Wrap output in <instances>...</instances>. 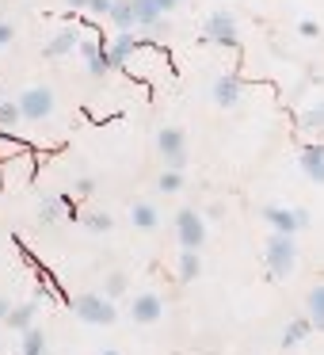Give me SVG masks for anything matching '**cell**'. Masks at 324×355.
<instances>
[{
    "label": "cell",
    "instance_id": "obj_1",
    "mask_svg": "<svg viewBox=\"0 0 324 355\" xmlns=\"http://www.w3.org/2000/svg\"><path fill=\"white\" fill-rule=\"evenodd\" d=\"M267 268L275 279H290L298 268V241L290 233H271L267 237Z\"/></svg>",
    "mask_w": 324,
    "mask_h": 355
},
{
    "label": "cell",
    "instance_id": "obj_2",
    "mask_svg": "<svg viewBox=\"0 0 324 355\" xmlns=\"http://www.w3.org/2000/svg\"><path fill=\"white\" fill-rule=\"evenodd\" d=\"M16 107H19V119H24V123H46V119L54 115V92H50L46 85H35L16 100Z\"/></svg>",
    "mask_w": 324,
    "mask_h": 355
},
{
    "label": "cell",
    "instance_id": "obj_3",
    "mask_svg": "<svg viewBox=\"0 0 324 355\" xmlns=\"http://www.w3.org/2000/svg\"><path fill=\"white\" fill-rule=\"evenodd\" d=\"M73 313L88 324H115L118 321L115 302H107L103 294H80V298H73Z\"/></svg>",
    "mask_w": 324,
    "mask_h": 355
},
{
    "label": "cell",
    "instance_id": "obj_4",
    "mask_svg": "<svg viewBox=\"0 0 324 355\" xmlns=\"http://www.w3.org/2000/svg\"><path fill=\"white\" fill-rule=\"evenodd\" d=\"M263 222L271 225V233H301L305 230L309 222H313V214H309V210H286V207H263Z\"/></svg>",
    "mask_w": 324,
    "mask_h": 355
},
{
    "label": "cell",
    "instance_id": "obj_5",
    "mask_svg": "<svg viewBox=\"0 0 324 355\" xmlns=\"http://www.w3.org/2000/svg\"><path fill=\"white\" fill-rule=\"evenodd\" d=\"M156 149H161V157L168 161V168L183 172V164H187V134L179 130V126H164V130L156 134Z\"/></svg>",
    "mask_w": 324,
    "mask_h": 355
},
{
    "label": "cell",
    "instance_id": "obj_6",
    "mask_svg": "<svg viewBox=\"0 0 324 355\" xmlns=\"http://www.w3.org/2000/svg\"><path fill=\"white\" fill-rule=\"evenodd\" d=\"M176 237H179V245H183V248L199 252L202 241H206V225H202L199 210H191V207L179 210V214H176Z\"/></svg>",
    "mask_w": 324,
    "mask_h": 355
},
{
    "label": "cell",
    "instance_id": "obj_7",
    "mask_svg": "<svg viewBox=\"0 0 324 355\" xmlns=\"http://www.w3.org/2000/svg\"><path fill=\"white\" fill-rule=\"evenodd\" d=\"M206 39L210 42H222V46H237V16L233 12H214L206 19Z\"/></svg>",
    "mask_w": 324,
    "mask_h": 355
},
{
    "label": "cell",
    "instance_id": "obj_8",
    "mask_svg": "<svg viewBox=\"0 0 324 355\" xmlns=\"http://www.w3.org/2000/svg\"><path fill=\"white\" fill-rule=\"evenodd\" d=\"M130 12H134V24L141 31H153V35L164 31V16L156 8V0H130Z\"/></svg>",
    "mask_w": 324,
    "mask_h": 355
},
{
    "label": "cell",
    "instance_id": "obj_9",
    "mask_svg": "<svg viewBox=\"0 0 324 355\" xmlns=\"http://www.w3.org/2000/svg\"><path fill=\"white\" fill-rule=\"evenodd\" d=\"M130 317L138 324H156L164 317V298L161 294H138L134 306H130Z\"/></svg>",
    "mask_w": 324,
    "mask_h": 355
},
{
    "label": "cell",
    "instance_id": "obj_10",
    "mask_svg": "<svg viewBox=\"0 0 324 355\" xmlns=\"http://www.w3.org/2000/svg\"><path fill=\"white\" fill-rule=\"evenodd\" d=\"M134 50H138V35H134V31H118V39L111 42V46H103V65H107V73L115 69V65H123Z\"/></svg>",
    "mask_w": 324,
    "mask_h": 355
},
{
    "label": "cell",
    "instance_id": "obj_11",
    "mask_svg": "<svg viewBox=\"0 0 324 355\" xmlns=\"http://www.w3.org/2000/svg\"><path fill=\"white\" fill-rule=\"evenodd\" d=\"M77 54L84 58V65H88V73H92V77H107V65H103V46H100V39H92V35H80Z\"/></svg>",
    "mask_w": 324,
    "mask_h": 355
},
{
    "label": "cell",
    "instance_id": "obj_12",
    "mask_svg": "<svg viewBox=\"0 0 324 355\" xmlns=\"http://www.w3.org/2000/svg\"><path fill=\"white\" fill-rule=\"evenodd\" d=\"M240 92H244V85H240L233 73H225V77L214 80V103H217V107H225V111L240 103Z\"/></svg>",
    "mask_w": 324,
    "mask_h": 355
},
{
    "label": "cell",
    "instance_id": "obj_13",
    "mask_svg": "<svg viewBox=\"0 0 324 355\" xmlns=\"http://www.w3.org/2000/svg\"><path fill=\"white\" fill-rule=\"evenodd\" d=\"M301 172H305L309 184H321L324 180V149L316 146V141H309V146L301 149Z\"/></svg>",
    "mask_w": 324,
    "mask_h": 355
},
{
    "label": "cell",
    "instance_id": "obj_14",
    "mask_svg": "<svg viewBox=\"0 0 324 355\" xmlns=\"http://www.w3.org/2000/svg\"><path fill=\"white\" fill-rule=\"evenodd\" d=\"M77 42H80V31L65 27V31H57L54 39L46 42V58H65V54H73V50H77Z\"/></svg>",
    "mask_w": 324,
    "mask_h": 355
},
{
    "label": "cell",
    "instance_id": "obj_15",
    "mask_svg": "<svg viewBox=\"0 0 324 355\" xmlns=\"http://www.w3.org/2000/svg\"><path fill=\"white\" fill-rule=\"evenodd\" d=\"M35 317H39V302H19V306L8 309L4 321H8L16 332H24V329H31V324H35Z\"/></svg>",
    "mask_w": 324,
    "mask_h": 355
},
{
    "label": "cell",
    "instance_id": "obj_16",
    "mask_svg": "<svg viewBox=\"0 0 324 355\" xmlns=\"http://www.w3.org/2000/svg\"><path fill=\"white\" fill-rule=\"evenodd\" d=\"M305 321L313 324V329L324 324V286H313V291L305 294Z\"/></svg>",
    "mask_w": 324,
    "mask_h": 355
},
{
    "label": "cell",
    "instance_id": "obj_17",
    "mask_svg": "<svg viewBox=\"0 0 324 355\" xmlns=\"http://www.w3.org/2000/svg\"><path fill=\"white\" fill-rule=\"evenodd\" d=\"M65 210H69V199L50 195V199H42V207H39V222H62Z\"/></svg>",
    "mask_w": 324,
    "mask_h": 355
},
{
    "label": "cell",
    "instance_id": "obj_18",
    "mask_svg": "<svg viewBox=\"0 0 324 355\" xmlns=\"http://www.w3.org/2000/svg\"><path fill=\"white\" fill-rule=\"evenodd\" d=\"M46 352V332L39 329V324H31V329H24V340H19V355H39Z\"/></svg>",
    "mask_w": 324,
    "mask_h": 355
},
{
    "label": "cell",
    "instance_id": "obj_19",
    "mask_svg": "<svg viewBox=\"0 0 324 355\" xmlns=\"http://www.w3.org/2000/svg\"><path fill=\"white\" fill-rule=\"evenodd\" d=\"M107 19L118 27V31H130L134 27V12H130V0H111L107 8Z\"/></svg>",
    "mask_w": 324,
    "mask_h": 355
},
{
    "label": "cell",
    "instance_id": "obj_20",
    "mask_svg": "<svg viewBox=\"0 0 324 355\" xmlns=\"http://www.w3.org/2000/svg\"><path fill=\"white\" fill-rule=\"evenodd\" d=\"M199 275H202V256L191 252V248H183V256H179V279H183V283H195Z\"/></svg>",
    "mask_w": 324,
    "mask_h": 355
},
{
    "label": "cell",
    "instance_id": "obj_21",
    "mask_svg": "<svg viewBox=\"0 0 324 355\" xmlns=\"http://www.w3.org/2000/svg\"><path fill=\"white\" fill-rule=\"evenodd\" d=\"M126 291H130V275H126V271H111V275H107V286H103V298L115 302V298H123Z\"/></svg>",
    "mask_w": 324,
    "mask_h": 355
},
{
    "label": "cell",
    "instance_id": "obj_22",
    "mask_svg": "<svg viewBox=\"0 0 324 355\" xmlns=\"http://www.w3.org/2000/svg\"><path fill=\"white\" fill-rule=\"evenodd\" d=\"M134 225H138V230H156V225H161V214H156L153 202H138V207H134Z\"/></svg>",
    "mask_w": 324,
    "mask_h": 355
},
{
    "label": "cell",
    "instance_id": "obj_23",
    "mask_svg": "<svg viewBox=\"0 0 324 355\" xmlns=\"http://www.w3.org/2000/svg\"><path fill=\"white\" fill-rule=\"evenodd\" d=\"M309 332H313V324H309L305 317H301V321H290V324H286V332H282V347H298Z\"/></svg>",
    "mask_w": 324,
    "mask_h": 355
},
{
    "label": "cell",
    "instance_id": "obj_24",
    "mask_svg": "<svg viewBox=\"0 0 324 355\" xmlns=\"http://www.w3.org/2000/svg\"><path fill=\"white\" fill-rule=\"evenodd\" d=\"M19 123H24V119H19L16 100H0V130H16Z\"/></svg>",
    "mask_w": 324,
    "mask_h": 355
},
{
    "label": "cell",
    "instance_id": "obj_25",
    "mask_svg": "<svg viewBox=\"0 0 324 355\" xmlns=\"http://www.w3.org/2000/svg\"><path fill=\"white\" fill-rule=\"evenodd\" d=\"M156 187H161V191H168V195H176L179 187H183V172L164 168V172H161V180H156Z\"/></svg>",
    "mask_w": 324,
    "mask_h": 355
},
{
    "label": "cell",
    "instance_id": "obj_26",
    "mask_svg": "<svg viewBox=\"0 0 324 355\" xmlns=\"http://www.w3.org/2000/svg\"><path fill=\"white\" fill-rule=\"evenodd\" d=\"M84 225L92 233H107L111 230V214H103V210H88L84 214Z\"/></svg>",
    "mask_w": 324,
    "mask_h": 355
},
{
    "label": "cell",
    "instance_id": "obj_27",
    "mask_svg": "<svg viewBox=\"0 0 324 355\" xmlns=\"http://www.w3.org/2000/svg\"><path fill=\"white\" fill-rule=\"evenodd\" d=\"M8 42H16V24L12 19H0V46H8Z\"/></svg>",
    "mask_w": 324,
    "mask_h": 355
},
{
    "label": "cell",
    "instance_id": "obj_28",
    "mask_svg": "<svg viewBox=\"0 0 324 355\" xmlns=\"http://www.w3.org/2000/svg\"><path fill=\"white\" fill-rule=\"evenodd\" d=\"M298 35H301V39H316V35H321V24H316V19H301Z\"/></svg>",
    "mask_w": 324,
    "mask_h": 355
},
{
    "label": "cell",
    "instance_id": "obj_29",
    "mask_svg": "<svg viewBox=\"0 0 324 355\" xmlns=\"http://www.w3.org/2000/svg\"><path fill=\"white\" fill-rule=\"evenodd\" d=\"M107 8H111V0H88L84 4L88 16H107Z\"/></svg>",
    "mask_w": 324,
    "mask_h": 355
},
{
    "label": "cell",
    "instance_id": "obj_30",
    "mask_svg": "<svg viewBox=\"0 0 324 355\" xmlns=\"http://www.w3.org/2000/svg\"><path fill=\"white\" fill-rule=\"evenodd\" d=\"M92 191H96V180L92 176H80L77 180V195H92Z\"/></svg>",
    "mask_w": 324,
    "mask_h": 355
},
{
    "label": "cell",
    "instance_id": "obj_31",
    "mask_svg": "<svg viewBox=\"0 0 324 355\" xmlns=\"http://www.w3.org/2000/svg\"><path fill=\"white\" fill-rule=\"evenodd\" d=\"M321 107H309V115H305V126H309V130H313V126H321Z\"/></svg>",
    "mask_w": 324,
    "mask_h": 355
},
{
    "label": "cell",
    "instance_id": "obj_32",
    "mask_svg": "<svg viewBox=\"0 0 324 355\" xmlns=\"http://www.w3.org/2000/svg\"><path fill=\"white\" fill-rule=\"evenodd\" d=\"M176 4H179V0H156V8H161V16H168V12L176 8Z\"/></svg>",
    "mask_w": 324,
    "mask_h": 355
},
{
    "label": "cell",
    "instance_id": "obj_33",
    "mask_svg": "<svg viewBox=\"0 0 324 355\" xmlns=\"http://www.w3.org/2000/svg\"><path fill=\"white\" fill-rule=\"evenodd\" d=\"M8 309H12V302H8V298H0V321L8 317Z\"/></svg>",
    "mask_w": 324,
    "mask_h": 355
},
{
    "label": "cell",
    "instance_id": "obj_34",
    "mask_svg": "<svg viewBox=\"0 0 324 355\" xmlns=\"http://www.w3.org/2000/svg\"><path fill=\"white\" fill-rule=\"evenodd\" d=\"M84 4L88 0H69V8H77V12H84Z\"/></svg>",
    "mask_w": 324,
    "mask_h": 355
},
{
    "label": "cell",
    "instance_id": "obj_35",
    "mask_svg": "<svg viewBox=\"0 0 324 355\" xmlns=\"http://www.w3.org/2000/svg\"><path fill=\"white\" fill-rule=\"evenodd\" d=\"M100 355H118V352H100Z\"/></svg>",
    "mask_w": 324,
    "mask_h": 355
},
{
    "label": "cell",
    "instance_id": "obj_36",
    "mask_svg": "<svg viewBox=\"0 0 324 355\" xmlns=\"http://www.w3.org/2000/svg\"><path fill=\"white\" fill-rule=\"evenodd\" d=\"M39 355H50V347H46V352H39Z\"/></svg>",
    "mask_w": 324,
    "mask_h": 355
},
{
    "label": "cell",
    "instance_id": "obj_37",
    "mask_svg": "<svg viewBox=\"0 0 324 355\" xmlns=\"http://www.w3.org/2000/svg\"><path fill=\"white\" fill-rule=\"evenodd\" d=\"M0 19H4V16H0Z\"/></svg>",
    "mask_w": 324,
    "mask_h": 355
}]
</instances>
